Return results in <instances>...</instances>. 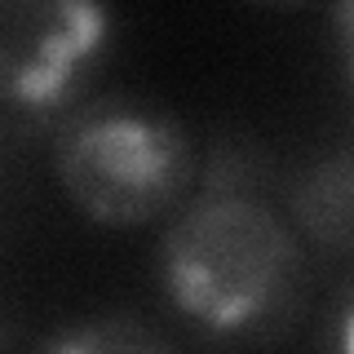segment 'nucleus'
Masks as SVG:
<instances>
[{
    "instance_id": "obj_5",
    "label": "nucleus",
    "mask_w": 354,
    "mask_h": 354,
    "mask_svg": "<svg viewBox=\"0 0 354 354\" xmlns=\"http://www.w3.org/2000/svg\"><path fill=\"white\" fill-rule=\"evenodd\" d=\"M44 354H177V350L155 328L129 315H97L53 337Z\"/></svg>"
},
{
    "instance_id": "obj_3",
    "label": "nucleus",
    "mask_w": 354,
    "mask_h": 354,
    "mask_svg": "<svg viewBox=\"0 0 354 354\" xmlns=\"http://www.w3.org/2000/svg\"><path fill=\"white\" fill-rule=\"evenodd\" d=\"M111 40L93 0H0V102L27 115L62 106Z\"/></svg>"
},
{
    "instance_id": "obj_2",
    "label": "nucleus",
    "mask_w": 354,
    "mask_h": 354,
    "mask_svg": "<svg viewBox=\"0 0 354 354\" xmlns=\"http://www.w3.org/2000/svg\"><path fill=\"white\" fill-rule=\"evenodd\" d=\"M53 173L97 226H142L169 213L195 177V147L182 120L138 97L80 106L58 133Z\"/></svg>"
},
{
    "instance_id": "obj_1",
    "label": "nucleus",
    "mask_w": 354,
    "mask_h": 354,
    "mask_svg": "<svg viewBox=\"0 0 354 354\" xmlns=\"http://www.w3.org/2000/svg\"><path fill=\"white\" fill-rule=\"evenodd\" d=\"M301 248L257 195L217 191L186 204L164 230V297L208 337H261L288 324L301 297Z\"/></svg>"
},
{
    "instance_id": "obj_4",
    "label": "nucleus",
    "mask_w": 354,
    "mask_h": 354,
    "mask_svg": "<svg viewBox=\"0 0 354 354\" xmlns=\"http://www.w3.org/2000/svg\"><path fill=\"white\" fill-rule=\"evenodd\" d=\"M297 221L328 248H346L350 243V155H332L315 173H306V182L292 191Z\"/></svg>"
}]
</instances>
